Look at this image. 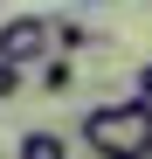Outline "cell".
I'll list each match as a JSON object with an SVG mask.
<instances>
[{
  "instance_id": "obj_1",
  "label": "cell",
  "mask_w": 152,
  "mask_h": 159,
  "mask_svg": "<svg viewBox=\"0 0 152 159\" xmlns=\"http://www.w3.org/2000/svg\"><path fill=\"white\" fill-rule=\"evenodd\" d=\"M145 139H152V118L138 104H90L83 111V145L97 159H145Z\"/></svg>"
},
{
  "instance_id": "obj_2",
  "label": "cell",
  "mask_w": 152,
  "mask_h": 159,
  "mask_svg": "<svg viewBox=\"0 0 152 159\" xmlns=\"http://www.w3.org/2000/svg\"><path fill=\"white\" fill-rule=\"evenodd\" d=\"M42 56H48V14H14L7 28H0V62L35 69Z\"/></svg>"
},
{
  "instance_id": "obj_3",
  "label": "cell",
  "mask_w": 152,
  "mask_h": 159,
  "mask_svg": "<svg viewBox=\"0 0 152 159\" xmlns=\"http://www.w3.org/2000/svg\"><path fill=\"white\" fill-rule=\"evenodd\" d=\"M48 48H62V56H83V48H104V35H90L83 21H48Z\"/></svg>"
},
{
  "instance_id": "obj_4",
  "label": "cell",
  "mask_w": 152,
  "mask_h": 159,
  "mask_svg": "<svg viewBox=\"0 0 152 159\" xmlns=\"http://www.w3.org/2000/svg\"><path fill=\"white\" fill-rule=\"evenodd\" d=\"M14 159H69V139H62V131H21V139H14Z\"/></svg>"
},
{
  "instance_id": "obj_5",
  "label": "cell",
  "mask_w": 152,
  "mask_h": 159,
  "mask_svg": "<svg viewBox=\"0 0 152 159\" xmlns=\"http://www.w3.org/2000/svg\"><path fill=\"white\" fill-rule=\"evenodd\" d=\"M35 69H42V90H48V97H69V90H76V69H69V56H56V48H48Z\"/></svg>"
},
{
  "instance_id": "obj_6",
  "label": "cell",
  "mask_w": 152,
  "mask_h": 159,
  "mask_svg": "<svg viewBox=\"0 0 152 159\" xmlns=\"http://www.w3.org/2000/svg\"><path fill=\"white\" fill-rule=\"evenodd\" d=\"M124 104H138V111H145V118H152V62H145V69H138V83H132V97H124Z\"/></svg>"
},
{
  "instance_id": "obj_7",
  "label": "cell",
  "mask_w": 152,
  "mask_h": 159,
  "mask_svg": "<svg viewBox=\"0 0 152 159\" xmlns=\"http://www.w3.org/2000/svg\"><path fill=\"white\" fill-rule=\"evenodd\" d=\"M21 76H28V69H14V62H0V104H7V97L21 90Z\"/></svg>"
},
{
  "instance_id": "obj_8",
  "label": "cell",
  "mask_w": 152,
  "mask_h": 159,
  "mask_svg": "<svg viewBox=\"0 0 152 159\" xmlns=\"http://www.w3.org/2000/svg\"><path fill=\"white\" fill-rule=\"evenodd\" d=\"M0 7H7V0H0Z\"/></svg>"
}]
</instances>
